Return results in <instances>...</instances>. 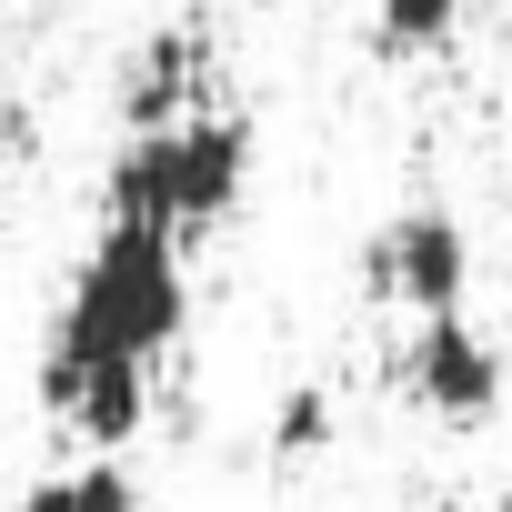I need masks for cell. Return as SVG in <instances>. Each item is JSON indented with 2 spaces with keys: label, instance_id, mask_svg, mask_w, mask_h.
<instances>
[{
  "label": "cell",
  "instance_id": "3957f363",
  "mask_svg": "<svg viewBox=\"0 0 512 512\" xmlns=\"http://www.w3.org/2000/svg\"><path fill=\"white\" fill-rule=\"evenodd\" d=\"M362 282H372L382 302H402V312H462V282H472V231H462V211L412 201L402 221H382V231L362 241Z\"/></svg>",
  "mask_w": 512,
  "mask_h": 512
},
{
  "label": "cell",
  "instance_id": "5b68a950",
  "mask_svg": "<svg viewBox=\"0 0 512 512\" xmlns=\"http://www.w3.org/2000/svg\"><path fill=\"white\" fill-rule=\"evenodd\" d=\"M181 111H201V31H151L121 61V121L131 131H161Z\"/></svg>",
  "mask_w": 512,
  "mask_h": 512
},
{
  "label": "cell",
  "instance_id": "ba28073f",
  "mask_svg": "<svg viewBox=\"0 0 512 512\" xmlns=\"http://www.w3.org/2000/svg\"><path fill=\"white\" fill-rule=\"evenodd\" d=\"M312 452H332V392L322 382L272 402V462H312Z\"/></svg>",
  "mask_w": 512,
  "mask_h": 512
},
{
  "label": "cell",
  "instance_id": "7a4b0ae2",
  "mask_svg": "<svg viewBox=\"0 0 512 512\" xmlns=\"http://www.w3.org/2000/svg\"><path fill=\"white\" fill-rule=\"evenodd\" d=\"M241 181H251V121L201 101V111H181V121H161V131H131V141L111 151L101 201H111L121 221H161V231L201 241V231H221V221L241 211Z\"/></svg>",
  "mask_w": 512,
  "mask_h": 512
},
{
  "label": "cell",
  "instance_id": "277c9868",
  "mask_svg": "<svg viewBox=\"0 0 512 512\" xmlns=\"http://www.w3.org/2000/svg\"><path fill=\"white\" fill-rule=\"evenodd\" d=\"M402 392L432 412V422H492L502 402V352L462 322V312H422L412 352H402Z\"/></svg>",
  "mask_w": 512,
  "mask_h": 512
},
{
  "label": "cell",
  "instance_id": "6da1fadb",
  "mask_svg": "<svg viewBox=\"0 0 512 512\" xmlns=\"http://www.w3.org/2000/svg\"><path fill=\"white\" fill-rule=\"evenodd\" d=\"M191 322V272H181V231L161 221H101L91 262L71 272V302L51 312L41 372H81V362H161Z\"/></svg>",
  "mask_w": 512,
  "mask_h": 512
},
{
  "label": "cell",
  "instance_id": "52a82bcc",
  "mask_svg": "<svg viewBox=\"0 0 512 512\" xmlns=\"http://www.w3.org/2000/svg\"><path fill=\"white\" fill-rule=\"evenodd\" d=\"M21 512H141V492H131V472H121V462H81V472L31 482V502H21Z\"/></svg>",
  "mask_w": 512,
  "mask_h": 512
},
{
  "label": "cell",
  "instance_id": "8992f818",
  "mask_svg": "<svg viewBox=\"0 0 512 512\" xmlns=\"http://www.w3.org/2000/svg\"><path fill=\"white\" fill-rule=\"evenodd\" d=\"M462 11H472V0H372V51L422 61V51H442L462 31Z\"/></svg>",
  "mask_w": 512,
  "mask_h": 512
}]
</instances>
